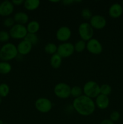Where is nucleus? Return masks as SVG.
<instances>
[{
  "label": "nucleus",
  "instance_id": "obj_37",
  "mask_svg": "<svg viewBox=\"0 0 123 124\" xmlns=\"http://www.w3.org/2000/svg\"></svg>",
  "mask_w": 123,
  "mask_h": 124
},
{
  "label": "nucleus",
  "instance_id": "obj_32",
  "mask_svg": "<svg viewBox=\"0 0 123 124\" xmlns=\"http://www.w3.org/2000/svg\"><path fill=\"white\" fill-rule=\"evenodd\" d=\"M100 124H114V122H112L110 119H104L101 121Z\"/></svg>",
  "mask_w": 123,
  "mask_h": 124
},
{
  "label": "nucleus",
  "instance_id": "obj_23",
  "mask_svg": "<svg viewBox=\"0 0 123 124\" xmlns=\"http://www.w3.org/2000/svg\"><path fill=\"white\" fill-rule=\"evenodd\" d=\"M74 46L75 51L78 53H81L86 48V41L81 39L77 41L75 45H74Z\"/></svg>",
  "mask_w": 123,
  "mask_h": 124
},
{
  "label": "nucleus",
  "instance_id": "obj_22",
  "mask_svg": "<svg viewBox=\"0 0 123 124\" xmlns=\"http://www.w3.org/2000/svg\"><path fill=\"white\" fill-rule=\"evenodd\" d=\"M24 39L30 42L32 46L36 45L37 42H39L38 36H37L36 34L34 33H28Z\"/></svg>",
  "mask_w": 123,
  "mask_h": 124
},
{
  "label": "nucleus",
  "instance_id": "obj_5",
  "mask_svg": "<svg viewBox=\"0 0 123 124\" xmlns=\"http://www.w3.org/2000/svg\"><path fill=\"white\" fill-rule=\"evenodd\" d=\"M78 33L82 40L88 41L91 39L94 35V29L88 23H83L78 27Z\"/></svg>",
  "mask_w": 123,
  "mask_h": 124
},
{
  "label": "nucleus",
  "instance_id": "obj_19",
  "mask_svg": "<svg viewBox=\"0 0 123 124\" xmlns=\"http://www.w3.org/2000/svg\"><path fill=\"white\" fill-rule=\"evenodd\" d=\"M26 28L28 33L36 34L39 30L40 24L36 21H31L28 23Z\"/></svg>",
  "mask_w": 123,
  "mask_h": 124
},
{
  "label": "nucleus",
  "instance_id": "obj_29",
  "mask_svg": "<svg viewBox=\"0 0 123 124\" xmlns=\"http://www.w3.org/2000/svg\"><path fill=\"white\" fill-rule=\"evenodd\" d=\"M14 22L15 21H14L13 18L8 17V18H7L4 19L3 24L4 25L7 27H12L14 25Z\"/></svg>",
  "mask_w": 123,
  "mask_h": 124
},
{
  "label": "nucleus",
  "instance_id": "obj_18",
  "mask_svg": "<svg viewBox=\"0 0 123 124\" xmlns=\"http://www.w3.org/2000/svg\"><path fill=\"white\" fill-rule=\"evenodd\" d=\"M62 62V58L58 53H55L51 55L50 59V64L53 69H59L61 66Z\"/></svg>",
  "mask_w": 123,
  "mask_h": 124
},
{
  "label": "nucleus",
  "instance_id": "obj_11",
  "mask_svg": "<svg viewBox=\"0 0 123 124\" xmlns=\"http://www.w3.org/2000/svg\"><path fill=\"white\" fill-rule=\"evenodd\" d=\"M71 36V30L68 27H60L56 32V38L59 41L66 42Z\"/></svg>",
  "mask_w": 123,
  "mask_h": 124
},
{
  "label": "nucleus",
  "instance_id": "obj_1",
  "mask_svg": "<svg viewBox=\"0 0 123 124\" xmlns=\"http://www.w3.org/2000/svg\"><path fill=\"white\" fill-rule=\"evenodd\" d=\"M72 106L79 115L84 116L91 115L95 110V102L92 99L85 95L75 98Z\"/></svg>",
  "mask_w": 123,
  "mask_h": 124
},
{
  "label": "nucleus",
  "instance_id": "obj_9",
  "mask_svg": "<svg viewBox=\"0 0 123 124\" xmlns=\"http://www.w3.org/2000/svg\"><path fill=\"white\" fill-rule=\"evenodd\" d=\"M86 49L89 53L93 54H100L102 51L101 42L95 38H92L86 43Z\"/></svg>",
  "mask_w": 123,
  "mask_h": 124
},
{
  "label": "nucleus",
  "instance_id": "obj_4",
  "mask_svg": "<svg viewBox=\"0 0 123 124\" xmlns=\"http://www.w3.org/2000/svg\"><path fill=\"white\" fill-rule=\"evenodd\" d=\"M71 87L65 82H59L55 85L54 93L57 98L67 99L71 96Z\"/></svg>",
  "mask_w": 123,
  "mask_h": 124
},
{
  "label": "nucleus",
  "instance_id": "obj_21",
  "mask_svg": "<svg viewBox=\"0 0 123 124\" xmlns=\"http://www.w3.org/2000/svg\"><path fill=\"white\" fill-rule=\"evenodd\" d=\"M45 53H48L49 54H53L57 53V46L53 42H49V43L47 44L45 46Z\"/></svg>",
  "mask_w": 123,
  "mask_h": 124
},
{
  "label": "nucleus",
  "instance_id": "obj_36",
  "mask_svg": "<svg viewBox=\"0 0 123 124\" xmlns=\"http://www.w3.org/2000/svg\"><path fill=\"white\" fill-rule=\"evenodd\" d=\"M121 6H122V7H123V1H122V4H121Z\"/></svg>",
  "mask_w": 123,
  "mask_h": 124
},
{
  "label": "nucleus",
  "instance_id": "obj_7",
  "mask_svg": "<svg viewBox=\"0 0 123 124\" xmlns=\"http://www.w3.org/2000/svg\"><path fill=\"white\" fill-rule=\"evenodd\" d=\"M36 110L42 113L49 112L53 108V104L49 99L46 98H40L35 102Z\"/></svg>",
  "mask_w": 123,
  "mask_h": 124
},
{
  "label": "nucleus",
  "instance_id": "obj_3",
  "mask_svg": "<svg viewBox=\"0 0 123 124\" xmlns=\"http://www.w3.org/2000/svg\"><path fill=\"white\" fill-rule=\"evenodd\" d=\"M84 95L93 99L100 94V86L95 81H89L86 82L83 88Z\"/></svg>",
  "mask_w": 123,
  "mask_h": 124
},
{
  "label": "nucleus",
  "instance_id": "obj_12",
  "mask_svg": "<svg viewBox=\"0 0 123 124\" xmlns=\"http://www.w3.org/2000/svg\"><path fill=\"white\" fill-rule=\"evenodd\" d=\"M14 10V5L12 1H2L0 3V15L2 16H7L12 14Z\"/></svg>",
  "mask_w": 123,
  "mask_h": 124
},
{
  "label": "nucleus",
  "instance_id": "obj_33",
  "mask_svg": "<svg viewBox=\"0 0 123 124\" xmlns=\"http://www.w3.org/2000/svg\"><path fill=\"white\" fill-rule=\"evenodd\" d=\"M74 2V1H73V0H64L62 1L64 5H70L73 3Z\"/></svg>",
  "mask_w": 123,
  "mask_h": 124
},
{
  "label": "nucleus",
  "instance_id": "obj_15",
  "mask_svg": "<svg viewBox=\"0 0 123 124\" xmlns=\"http://www.w3.org/2000/svg\"><path fill=\"white\" fill-rule=\"evenodd\" d=\"M95 105L101 110L107 108L110 104L109 98L107 96L100 94L95 99Z\"/></svg>",
  "mask_w": 123,
  "mask_h": 124
},
{
  "label": "nucleus",
  "instance_id": "obj_34",
  "mask_svg": "<svg viewBox=\"0 0 123 124\" xmlns=\"http://www.w3.org/2000/svg\"><path fill=\"white\" fill-rule=\"evenodd\" d=\"M51 2H60V1H51Z\"/></svg>",
  "mask_w": 123,
  "mask_h": 124
},
{
  "label": "nucleus",
  "instance_id": "obj_24",
  "mask_svg": "<svg viewBox=\"0 0 123 124\" xmlns=\"http://www.w3.org/2000/svg\"><path fill=\"white\" fill-rule=\"evenodd\" d=\"M83 93V88H81L79 86H74L71 88V95L74 98H77L81 96Z\"/></svg>",
  "mask_w": 123,
  "mask_h": 124
},
{
  "label": "nucleus",
  "instance_id": "obj_17",
  "mask_svg": "<svg viewBox=\"0 0 123 124\" xmlns=\"http://www.w3.org/2000/svg\"><path fill=\"white\" fill-rule=\"evenodd\" d=\"M41 2L39 0H25L24 1V6L27 10L33 11L37 9L40 6Z\"/></svg>",
  "mask_w": 123,
  "mask_h": 124
},
{
  "label": "nucleus",
  "instance_id": "obj_20",
  "mask_svg": "<svg viewBox=\"0 0 123 124\" xmlns=\"http://www.w3.org/2000/svg\"><path fill=\"white\" fill-rule=\"evenodd\" d=\"M12 70V65L8 62H0V74L6 75Z\"/></svg>",
  "mask_w": 123,
  "mask_h": 124
},
{
  "label": "nucleus",
  "instance_id": "obj_25",
  "mask_svg": "<svg viewBox=\"0 0 123 124\" xmlns=\"http://www.w3.org/2000/svg\"><path fill=\"white\" fill-rule=\"evenodd\" d=\"M10 92L9 86L7 84L2 83L0 84V97L5 98L8 94Z\"/></svg>",
  "mask_w": 123,
  "mask_h": 124
},
{
  "label": "nucleus",
  "instance_id": "obj_27",
  "mask_svg": "<svg viewBox=\"0 0 123 124\" xmlns=\"http://www.w3.org/2000/svg\"><path fill=\"white\" fill-rule=\"evenodd\" d=\"M81 15L84 19H86V20L90 19L93 16L92 12H91V10L87 8L82 10V12H81Z\"/></svg>",
  "mask_w": 123,
  "mask_h": 124
},
{
  "label": "nucleus",
  "instance_id": "obj_13",
  "mask_svg": "<svg viewBox=\"0 0 123 124\" xmlns=\"http://www.w3.org/2000/svg\"><path fill=\"white\" fill-rule=\"evenodd\" d=\"M33 46L28 41L23 39L17 46L18 54L25 56L30 53L32 50Z\"/></svg>",
  "mask_w": 123,
  "mask_h": 124
},
{
  "label": "nucleus",
  "instance_id": "obj_28",
  "mask_svg": "<svg viewBox=\"0 0 123 124\" xmlns=\"http://www.w3.org/2000/svg\"><path fill=\"white\" fill-rule=\"evenodd\" d=\"M10 36L9 33L6 31H0V41L1 42H7L9 40Z\"/></svg>",
  "mask_w": 123,
  "mask_h": 124
},
{
  "label": "nucleus",
  "instance_id": "obj_14",
  "mask_svg": "<svg viewBox=\"0 0 123 124\" xmlns=\"http://www.w3.org/2000/svg\"><path fill=\"white\" fill-rule=\"evenodd\" d=\"M123 13V8L121 4L119 3H114L111 5L109 9V15L112 18H118L122 15Z\"/></svg>",
  "mask_w": 123,
  "mask_h": 124
},
{
  "label": "nucleus",
  "instance_id": "obj_16",
  "mask_svg": "<svg viewBox=\"0 0 123 124\" xmlns=\"http://www.w3.org/2000/svg\"><path fill=\"white\" fill-rule=\"evenodd\" d=\"M14 21L17 23V24H27L29 20V17L28 15L25 12H18L14 15L13 17Z\"/></svg>",
  "mask_w": 123,
  "mask_h": 124
},
{
  "label": "nucleus",
  "instance_id": "obj_26",
  "mask_svg": "<svg viewBox=\"0 0 123 124\" xmlns=\"http://www.w3.org/2000/svg\"><path fill=\"white\" fill-rule=\"evenodd\" d=\"M112 93V87L109 84H102L100 86V94L108 96Z\"/></svg>",
  "mask_w": 123,
  "mask_h": 124
},
{
  "label": "nucleus",
  "instance_id": "obj_31",
  "mask_svg": "<svg viewBox=\"0 0 123 124\" xmlns=\"http://www.w3.org/2000/svg\"><path fill=\"white\" fill-rule=\"evenodd\" d=\"M12 2L14 6V5H16V6H20L22 4H24V0H13V1H12Z\"/></svg>",
  "mask_w": 123,
  "mask_h": 124
},
{
  "label": "nucleus",
  "instance_id": "obj_35",
  "mask_svg": "<svg viewBox=\"0 0 123 124\" xmlns=\"http://www.w3.org/2000/svg\"><path fill=\"white\" fill-rule=\"evenodd\" d=\"M1 102H2V99H1V97H0V105H1Z\"/></svg>",
  "mask_w": 123,
  "mask_h": 124
},
{
  "label": "nucleus",
  "instance_id": "obj_6",
  "mask_svg": "<svg viewBox=\"0 0 123 124\" xmlns=\"http://www.w3.org/2000/svg\"><path fill=\"white\" fill-rule=\"evenodd\" d=\"M28 33L26 27L24 25L16 24L10 28L9 35L11 38L15 39H21L25 38Z\"/></svg>",
  "mask_w": 123,
  "mask_h": 124
},
{
  "label": "nucleus",
  "instance_id": "obj_8",
  "mask_svg": "<svg viewBox=\"0 0 123 124\" xmlns=\"http://www.w3.org/2000/svg\"><path fill=\"white\" fill-rule=\"evenodd\" d=\"M74 46L71 42H63L57 47V53L62 58L71 56L74 52Z\"/></svg>",
  "mask_w": 123,
  "mask_h": 124
},
{
  "label": "nucleus",
  "instance_id": "obj_2",
  "mask_svg": "<svg viewBox=\"0 0 123 124\" xmlns=\"http://www.w3.org/2000/svg\"><path fill=\"white\" fill-rule=\"evenodd\" d=\"M18 55L17 47L11 42L6 43L0 48V59L7 62L14 59Z\"/></svg>",
  "mask_w": 123,
  "mask_h": 124
},
{
  "label": "nucleus",
  "instance_id": "obj_30",
  "mask_svg": "<svg viewBox=\"0 0 123 124\" xmlns=\"http://www.w3.org/2000/svg\"><path fill=\"white\" fill-rule=\"evenodd\" d=\"M119 118H120V114L117 111H113L110 115V119L113 122L118 121Z\"/></svg>",
  "mask_w": 123,
  "mask_h": 124
},
{
  "label": "nucleus",
  "instance_id": "obj_10",
  "mask_svg": "<svg viewBox=\"0 0 123 124\" xmlns=\"http://www.w3.org/2000/svg\"><path fill=\"white\" fill-rule=\"evenodd\" d=\"M93 29H102L106 27L107 21H106V18L100 15H93L91 19H90V23Z\"/></svg>",
  "mask_w": 123,
  "mask_h": 124
}]
</instances>
